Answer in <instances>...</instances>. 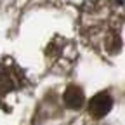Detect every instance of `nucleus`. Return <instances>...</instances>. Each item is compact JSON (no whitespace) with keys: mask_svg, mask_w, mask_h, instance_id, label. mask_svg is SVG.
Listing matches in <instances>:
<instances>
[{"mask_svg":"<svg viewBox=\"0 0 125 125\" xmlns=\"http://www.w3.org/2000/svg\"><path fill=\"white\" fill-rule=\"evenodd\" d=\"M62 101L64 104L71 109H80L85 103V96H83V90L78 87V85H68L64 94H62Z\"/></svg>","mask_w":125,"mask_h":125,"instance_id":"nucleus-2","label":"nucleus"},{"mask_svg":"<svg viewBox=\"0 0 125 125\" xmlns=\"http://www.w3.org/2000/svg\"><path fill=\"white\" fill-rule=\"evenodd\" d=\"M113 108V99L109 94L106 92H99L96 94L90 101H89V111L94 118H103L106 116Z\"/></svg>","mask_w":125,"mask_h":125,"instance_id":"nucleus-1","label":"nucleus"},{"mask_svg":"<svg viewBox=\"0 0 125 125\" xmlns=\"http://www.w3.org/2000/svg\"><path fill=\"white\" fill-rule=\"evenodd\" d=\"M10 89H14V83L10 82V78L5 76L4 73H0V94H5Z\"/></svg>","mask_w":125,"mask_h":125,"instance_id":"nucleus-3","label":"nucleus"}]
</instances>
